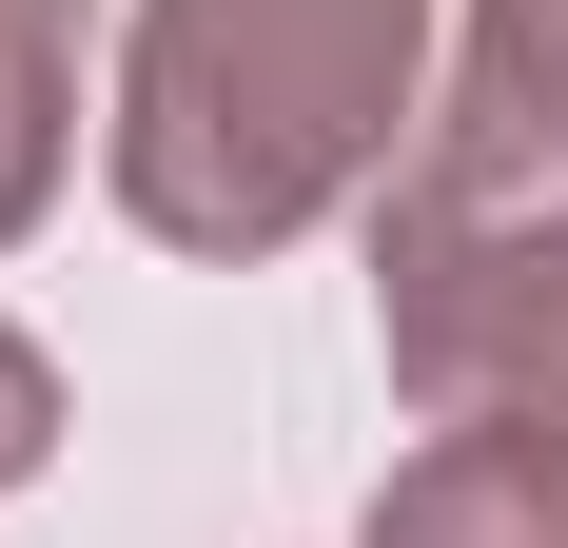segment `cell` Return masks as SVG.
<instances>
[{
  "label": "cell",
  "instance_id": "obj_1",
  "mask_svg": "<svg viewBox=\"0 0 568 548\" xmlns=\"http://www.w3.org/2000/svg\"><path fill=\"white\" fill-rule=\"evenodd\" d=\"M432 138V0H138L118 216L158 255H294Z\"/></svg>",
  "mask_w": 568,
  "mask_h": 548
},
{
  "label": "cell",
  "instance_id": "obj_2",
  "mask_svg": "<svg viewBox=\"0 0 568 548\" xmlns=\"http://www.w3.org/2000/svg\"><path fill=\"white\" fill-rule=\"evenodd\" d=\"M373 353L432 432H510L568 470V176L432 118L373 216Z\"/></svg>",
  "mask_w": 568,
  "mask_h": 548
},
{
  "label": "cell",
  "instance_id": "obj_3",
  "mask_svg": "<svg viewBox=\"0 0 568 548\" xmlns=\"http://www.w3.org/2000/svg\"><path fill=\"white\" fill-rule=\"evenodd\" d=\"M353 548H568V470L510 450V432H432L393 490H373Z\"/></svg>",
  "mask_w": 568,
  "mask_h": 548
},
{
  "label": "cell",
  "instance_id": "obj_4",
  "mask_svg": "<svg viewBox=\"0 0 568 548\" xmlns=\"http://www.w3.org/2000/svg\"><path fill=\"white\" fill-rule=\"evenodd\" d=\"M452 138H490V158L568 176V0H470V59H452Z\"/></svg>",
  "mask_w": 568,
  "mask_h": 548
},
{
  "label": "cell",
  "instance_id": "obj_5",
  "mask_svg": "<svg viewBox=\"0 0 568 548\" xmlns=\"http://www.w3.org/2000/svg\"><path fill=\"white\" fill-rule=\"evenodd\" d=\"M59 158H79V0H0V255L59 216Z\"/></svg>",
  "mask_w": 568,
  "mask_h": 548
},
{
  "label": "cell",
  "instance_id": "obj_6",
  "mask_svg": "<svg viewBox=\"0 0 568 548\" xmlns=\"http://www.w3.org/2000/svg\"><path fill=\"white\" fill-rule=\"evenodd\" d=\"M40 450H59V373H40V333H0V490H20Z\"/></svg>",
  "mask_w": 568,
  "mask_h": 548
}]
</instances>
